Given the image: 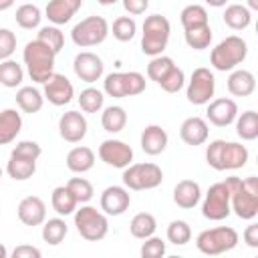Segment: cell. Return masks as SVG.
Returning a JSON list of instances; mask_svg holds the SVG:
<instances>
[{
  "instance_id": "obj_1",
  "label": "cell",
  "mask_w": 258,
  "mask_h": 258,
  "mask_svg": "<svg viewBox=\"0 0 258 258\" xmlns=\"http://www.w3.org/2000/svg\"><path fill=\"white\" fill-rule=\"evenodd\" d=\"M230 187V208L240 220H254L258 214V177H226Z\"/></svg>"
},
{
  "instance_id": "obj_2",
  "label": "cell",
  "mask_w": 258,
  "mask_h": 258,
  "mask_svg": "<svg viewBox=\"0 0 258 258\" xmlns=\"http://www.w3.org/2000/svg\"><path fill=\"white\" fill-rule=\"evenodd\" d=\"M22 58H24V64L28 69V75L34 83H44L52 73H54V58H56V52L52 48H48L44 42L40 40H30L26 42L24 46V52H22Z\"/></svg>"
},
{
  "instance_id": "obj_3",
  "label": "cell",
  "mask_w": 258,
  "mask_h": 258,
  "mask_svg": "<svg viewBox=\"0 0 258 258\" xmlns=\"http://www.w3.org/2000/svg\"><path fill=\"white\" fill-rule=\"evenodd\" d=\"M248 54V44L242 36H236V34H230L226 36L224 40H220L212 52H210V62L216 71H234L238 64L244 62Z\"/></svg>"
},
{
  "instance_id": "obj_4",
  "label": "cell",
  "mask_w": 258,
  "mask_h": 258,
  "mask_svg": "<svg viewBox=\"0 0 258 258\" xmlns=\"http://www.w3.org/2000/svg\"><path fill=\"white\" fill-rule=\"evenodd\" d=\"M169 32H171V24L165 16L161 14L147 16L143 22V32H141V52L147 56L163 54L169 42Z\"/></svg>"
},
{
  "instance_id": "obj_5",
  "label": "cell",
  "mask_w": 258,
  "mask_h": 258,
  "mask_svg": "<svg viewBox=\"0 0 258 258\" xmlns=\"http://www.w3.org/2000/svg\"><path fill=\"white\" fill-rule=\"evenodd\" d=\"M238 232L230 226H218V228H210L198 234L196 238V246L202 254L208 256H218L224 252H230L238 246Z\"/></svg>"
},
{
  "instance_id": "obj_6",
  "label": "cell",
  "mask_w": 258,
  "mask_h": 258,
  "mask_svg": "<svg viewBox=\"0 0 258 258\" xmlns=\"http://www.w3.org/2000/svg\"><path fill=\"white\" fill-rule=\"evenodd\" d=\"M75 226H77V232L81 234V238H85L89 242H99L109 232L107 214L99 212L93 206H81L79 210H75Z\"/></svg>"
},
{
  "instance_id": "obj_7",
  "label": "cell",
  "mask_w": 258,
  "mask_h": 258,
  "mask_svg": "<svg viewBox=\"0 0 258 258\" xmlns=\"http://www.w3.org/2000/svg\"><path fill=\"white\" fill-rule=\"evenodd\" d=\"M163 181V171L155 163H129L123 167V183L127 189H153L161 185Z\"/></svg>"
},
{
  "instance_id": "obj_8",
  "label": "cell",
  "mask_w": 258,
  "mask_h": 258,
  "mask_svg": "<svg viewBox=\"0 0 258 258\" xmlns=\"http://www.w3.org/2000/svg\"><path fill=\"white\" fill-rule=\"evenodd\" d=\"M107 34H109V24L103 16H87L79 24H75L71 30L73 42L81 48L101 44L107 38Z\"/></svg>"
},
{
  "instance_id": "obj_9",
  "label": "cell",
  "mask_w": 258,
  "mask_h": 258,
  "mask_svg": "<svg viewBox=\"0 0 258 258\" xmlns=\"http://www.w3.org/2000/svg\"><path fill=\"white\" fill-rule=\"evenodd\" d=\"M232 212L230 208V187L226 181H218L214 185H210V189L206 191L204 204H202V216L212 220V222H220L224 218H228Z\"/></svg>"
},
{
  "instance_id": "obj_10",
  "label": "cell",
  "mask_w": 258,
  "mask_h": 258,
  "mask_svg": "<svg viewBox=\"0 0 258 258\" xmlns=\"http://www.w3.org/2000/svg\"><path fill=\"white\" fill-rule=\"evenodd\" d=\"M216 91V79L214 73L206 67H198L191 73V79L187 83L185 97L191 105H208Z\"/></svg>"
},
{
  "instance_id": "obj_11",
  "label": "cell",
  "mask_w": 258,
  "mask_h": 258,
  "mask_svg": "<svg viewBox=\"0 0 258 258\" xmlns=\"http://www.w3.org/2000/svg\"><path fill=\"white\" fill-rule=\"evenodd\" d=\"M44 99L48 103H52L54 107H62V105H69L75 97V89H73V83L60 75V73H52L44 83Z\"/></svg>"
},
{
  "instance_id": "obj_12",
  "label": "cell",
  "mask_w": 258,
  "mask_h": 258,
  "mask_svg": "<svg viewBox=\"0 0 258 258\" xmlns=\"http://www.w3.org/2000/svg\"><path fill=\"white\" fill-rule=\"evenodd\" d=\"M99 157L111 167H127L133 161V149L121 139H105L99 145Z\"/></svg>"
},
{
  "instance_id": "obj_13",
  "label": "cell",
  "mask_w": 258,
  "mask_h": 258,
  "mask_svg": "<svg viewBox=\"0 0 258 258\" xmlns=\"http://www.w3.org/2000/svg\"><path fill=\"white\" fill-rule=\"evenodd\" d=\"M206 117L212 125L216 127H228L236 121L238 117V105L234 99L230 97H220V99H214L208 103V109H206Z\"/></svg>"
},
{
  "instance_id": "obj_14",
  "label": "cell",
  "mask_w": 258,
  "mask_h": 258,
  "mask_svg": "<svg viewBox=\"0 0 258 258\" xmlns=\"http://www.w3.org/2000/svg\"><path fill=\"white\" fill-rule=\"evenodd\" d=\"M73 69H75V75H77L81 81H85V83H95V81H99V79L103 77L105 64H103V60H101L99 54L85 50V52H79V54L75 56Z\"/></svg>"
},
{
  "instance_id": "obj_15",
  "label": "cell",
  "mask_w": 258,
  "mask_h": 258,
  "mask_svg": "<svg viewBox=\"0 0 258 258\" xmlns=\"http://www.w3.org/2000/svg\"><path fill=\"white\" fill-rule=\"evenodd\" d=\"M87 119L79 111H67L58 119V133L69 143H79L87 135Z\"/></svg>"
},
{
  "instance_id": "obj_16",
  "label": "cell",
  "mask_w": 258,
  "mask_h": 258,
  "mask_svg": "<svg viewBox=\"0 0 258 258\" xmlns=\"http://www.w3.org/2000/svg\"><path fill=\"white\" fill-rule=\"evenodd\" d=\"M131 196L121 185H109L101 194V210L107 216H121L129 210Z\"/></svg>"
},
{
  "instance_id": "obj_17",
  "label": "cell",
  "mask_w": 258,
  "mask_h": 258,
  "mask_svg": "<svg viewBox=\"0 0 258 258\" xmlns=\"http://www.w3.org/2000/svg\"><path fill=\"white\" fill-rule=\"evenodd\" d=\"M18 220L24 226H40L46 220V206L38 196H26L18 204Z\"/></svg>"
},
{
  "instance_id": "obj_18",
  "label": "cell",
  "mask_w": 258,
  "mask_h": 258,
  "mask_svg": "<svg viewBox=\"0 0 258 258\" xmlns=\"http://www.w3.org/2000/svg\"><path fill=\"white\" fill-rule=\"evenodd\" d=\"M81 4H83V0H48L44 14H46L48 22H52L54 26H60V24H67L77 14Z\"/></svg>"
},
{
  "instance_id": "obj_19",
  "label": "cell",
  "mask_w": 258,
  "mask_h": 258,
  "mask_svg": "<svg viewBox=\"0 0 258 258\" xmlns=\"http://www.w3.org/2000/svg\"><path fill=\"white\" fill-rule=\"evenodd\" d=\"M208 135H210V127H208V121L202 117H187L179 127L181 141L187 145H194V147L206 143Z\"/></svg>"
},
{
  "instance_id": "obj_20",
  "label": "cell",
  "mask_w": 258,
  "mask_h": 258,
  "mask_svg": "<svg viewBox=\"0 0 258 258\" xmlns=\"http://www.w3.org/2000/svg\"><path fill=\"white\" fill-rule=\"evenodd\" d=\"M200 200H202V187L194 179H181L173 187V202L183 210L196 208L200 204Z\"/></svg>"
},
{
  "instance_id": "obj_21",
  "label": "cell",
  "mask_w": 258,
  "mask_h": 258,
  "mask_svg": "<svg viewBox=\"0 0 258 258\" xmlns=\"http://www.w3.org/2000/svg\"><path fill=\"white\" fill-rule=\"evenodd\" d=\"M167 133L161 125H147L141 131V149L147 155H159L165 147H167Z\"/></svg>"
},
{
  "instance_id": "obj_22",
  "label": "cell",
  "mask_w": 258,
  "mask_h": 258,
  "mask_svg": "<svg viewBox=\"0 0 258 258\" xmlns=\"http://www.w3.org/2000/svg\"><path fill=\"white\" fill-rule=\"evenodd\" d=\"M226 85H228L230 95H234V97H250L254 93V89H256V77L246 69H238V71L230 73Z\"/></svg>"
},
{
  "instance_id": "obj_23",
  "label": "cell",
  "mask_w": 258,
  "mask_h": 258,
  "mask_svg": "<svg viewBox=\"0 0 258 258\" xmlns=\"http://www.w3.org/2000/svg\"><path fill=\"white\" fill-rule=\"evenodd\" d=\"M22 129V117L16 109H4L0 113V145L12 143Z\"/></svg>"
},
{
  "instance_id": "obj_24",
  "label": "cell",
  "mask_w": 258,
  "mask_h": 258,
  "mask_svg": "<svg viewBox=\"0 0 258 258\" xmlns=\"http://www.w3.org/2000/svg\"><path fill=\"white\" fill-rule=\"evenodd\" d=\"M248 149L242 143L236 141H224V149H222V167L224 169H240L246 165L248 161Z\"/></svg>"
},
{
  "instance_id": "obj_25",
  "label": "cell",
  "mask_w": 258,
  "mask_h": 258,
  "mask_svg": "<svg viewBox=\"0 0 258 258\" xmlns=\"http://www.w3.org/2000/svg\"><path fill=\"white\" fill-rule=\"evenodd\" d=\"M93 165H95V153L85 145L73 147L67 153V167L73 173H87L89 169H93Z\"/></svg>"
},
{
  "instance_id": "obj_26",
  "label": "cell",
  "mask_w": 258,
  "mask_h": 258,
  "mask_svg": "<svg viewBox=\"0 0 258 258\" xmlns=\"http://www.w3.org/2000/svg\"><path fill=\"white\" fill-rule=\"evenodd\" d=\"M222 18H224V24L228 28H232V30H244L252 22V12L244 4H230V6H226Z\"/></svg>"
},
{
  "instance_id": "obj_27",
  "label": "cell",
  "mask_w": 258,
  "mask_h": 258,
  "mask_svg": "<svg viewBox=\"0 0 258 258\" xmlns=\"http://www.w3.org/2000/svg\"><path fill=\"white\" fill-rule=\"evenodd\" d=\"M50 204H52V210L58 214V216H69V214H75L79 202L77 198L73 196V191L67 187V185H58L52 189L50 194Z\"/></svg>"
},
{
  "instance_id": "obj_28",
  "label": "cell",
  "mask_w": 258,
  "mask_h": 258,
  "mask_svg": "<svg viewBox=\"0 0 258 258\" xmlns=\"http://www.w3.org/2000/svg\"><path fill=\"white\" fill-rule=\"evenodd\" d=\"M44 95L36 87H20L16 91V105L24 113H38L42 109Z\"/></svg>"
},
{
  "instance_id": "obj_29",
  "label": "cell",
  "mask_w": 258,
  "mask_h": 258,
  "mask_svg": "<svg viewBox=\"0 0 258 258\" xmlns=\"http://www.w3.org/2000/svg\"><path fill=\"white\" fill-rule=\"evenodd\" d=\"M155 228H157V222H155V216L149 214V212H139L133 216L131 224H129V232L133 238H139V240H145L149 236L155 234Z\"/></svg>"
},
{
  "instance_id": "obj_30",
  "label": "cell",
  "mask_w": 258,
  "mask_h": 258,
  "mask_svg": "<svg viewBox=\"0 0 258 258\" xmlns=\"http://www.w3.org/2000/svg\"><path fill=\"white\" fill-rule=\"evenodd\" d=\"M236 133L244 141H254L258 137V113L256 111H244L236 117Z\"/></svg>"
},
{
  "instance_id": "obj_31",
  "label": "cell",
  "mask_w": 258,
  "mask_h": 258,
  "mask_svg": "<svg viewBox=\"0 0 258 258\" xmlns=\"http://www.w3.org/2000/svg\"><path fill=\"white\" fill-rule=\"evenodd\" d=\"M6 171L12 179L16 181H24L28 177L34 175L36 171V161L34 159H26V157H18V155H10V161L6 165Z\"/></svg>"
},
{
  "instance_id": "obj_32",
  "label": "cell",
  "mask_w": 258,
  "mask_h": 258,
  "mask_svg": "<svg viewBox=\"0 0 258 258\" xmlns=\"http://www.w3.org/2000/svg\"><path fill=\"white\" fill-rule=\"evenodd\" d=\"M127 123V113L119 105H111L101 115V125L107 133H119Z\"/></svg>"
},
{
  "instance_id": "obj_33",
  "label": "cell",
  "mask_w": 258,
  "mask_h": 258,
  "mask_svg": "<svg viewBox=\"0 0 258 258\" xmlns=\"http://www.w3.org/2000/svg\"><path fill=\"white\" fill-rule=\"evenodd\" d=\"M22 79H24V71L16 60L12 58L0 60V85L8 89H16L22 83Z\"/></svg>"
},
{
  "instance_id": "obj_34",
  "label": "cell",
  "mask_w": 258,
  "mask_h": 258,
  "mask_svg": "<svg viewBox=\"0 0 258 258\" xmlns=\"http://www.w3.org/2000/svg\"><path fill=\"white\" fill-rule=\"evenodd\" d=\"M69 232V226L62 218H50L42 226V240L50 246H58Z\"/></svg>"
},
{
  "instance_id": "obj_35",
  "label": "cell",
  "mask_w": 258,
  "mask_h": 258,
  "mask_svg": "<svg viewBox=\"0 0 258 258\" xmlns=\"http://www.w3.org/2000/svg\"><path fill=\"white\" fill-rule=\"evenodd\" d=\"M179 22H181L183 30L204 26V24H208V10L200 4H189L179 12Z\"/></svg>"
},
{
  "instance_id": "obj_36",
  "label": "cell",
  "mask_w": 258,
  "mask_h": 258,
  "mask_svg": "<svg viewBox=\"0 0 258 258\" xmlns=\"http://www.w3.org/2000/svg\"><path fill=\"white\" fill-rule=\"evenodd\" d=\"M40 20H42V12L36 4H22L16 8V24L20 28L32 30L40 24Z\"/></svg>"
},
{
  "instance_id": "obj_37",
  "label": "cell",
  "mask_w": 258,
  "mask_h": 258,
  "mask_svg": "<svg viewBox=\"0 0 258 258\" xmlns=\"http://www.w3.org/2000/svg\"><path fill=\"white\" fill-rule=\"evenodd\" d=\"M183 36H185V42H187L189 48H194V50H204V48H208L210 42H212V28H210V24L196 26V28L185 30Z\"/></svg>"
},
{
  "instance_id": "obj_38",
  "label": "cell",
  "mask_w": 258,
  "mask_h": 258,
  "mask_svg": "<svg viewBox=\"0 0 258 258\" xmlns=\"http://www.w3.org/2000/svg\"><path fill=\"white\" fill-rule=\"evenodd\" d=\"M103 103H105V97L95 87H87L79 95V105L85 113H99L103 109Z\"/></svg>"
},
{
  "instance_id": "obj_39",
  "label": "cell",
  "mask_w": 258,
  "mask_h": 258,
  "mask_svg": "<svg viewBox=\"0 0 258 258\" xmlns=\"http://www.w3.org/2000/svg\"><path fill=\"white\" fill-rule=\"evenodd\" d=\"M111 32L119 42H129L137 32V24L131 16H119V18L113 20Z\"/></svg>"
},
{
  "instance_id": "obj_40",
  "label": "cell",
  "mask_w": 258,
  "mask_h": 258,
  "mask_svg": "<svg viewBox=\"0 0 258 258\" xmlns=\"http://www.w3.org/2000/svg\"><path fill=\"white\" fill-rule=\"evenodd\" d=\"M167 240L175 246H183L191 240V228L185 220H173L167 226Z\"/></svg>"
},
{
  "instance_id": "obj_41",
  "label": "cell",
  "mask_w": 258,
  "mask_h": 258,
  "mask_svg": "<svg viewBox=\"0 0 258 258\" xmlns=\"http://www.w3.org/2000/svg\"><path fill=\"white\" fill-rule=\"evenodd\" d=\"M36 40H40V42H44L48 48H52L56 54L60 52V48L64 46V34L60 32V28L58 26H42L40 30H38V36H36Z\"/></svg>"
},
{
  "instance_id": "obj_42",
  "label": "cell",
  "mask_w": 258,
  "mask_h": 258,
  "mask_svg": "<svg viewBox=\"0 0 258 258\" xmlns=\"http://www.w3.org/2000/svg\"><path fill=\"white\" fill-rule=\"evenodd\" d=\"M173 64H175V62H173L171 56H165V54L151 56V60H149V64H147V77H149L151 81L159 83V81L167 75V71H169Z\"/></svg>"
},
{
  "instance_id": "obj_43",
  "label": "cell",
  "mask_w": 258,
  "mask_h": 258,
  "mask_svg": "<svg viewBox=\"0 0 258 258\" xmlns=\"http://www.w3.org/2000/svg\"><path fill=\"white\" fill-rule=\"evenodd\" d=\"M67 187L73 191V196L77 198L79 204H87L93 198V194H95L93 183L89 179H85V177H71L69 183H67Z\"/></svg>"
},
{
  "instance_id": "obj_44",
  "label": "cell",
  "mask_w": 258,
  "mask_h": 258,
  "mask_svg": "<svg viewBox=\"0 0 258 258\" xmlns=\"http://www.w3.org/2000/svg\"><path fill=\"white\" fill-rule=\"evenodd\" d=\"M183 83H185V75H183V71L177 67V64H173L169 71H167V75L157 83L165 93H177L181 87H183Z\"/></svg>"
},
{
  "instance_id": "obj_45",
  "label": "cell",
  "mask_w": 258,
  "mask_h": 258,
  "mask_svg": "<svg viewBox=\"0 0 258 258\" xmlns=\"http://www.w3.org/2000/svg\"><path fill=\"white\" fill-rule=\"evenodd\" d=\"M103 89L113 99H123L125 95V75L123 73H111L103 81Z\"/></svg>"
},
{
  "instance_id": "obj_46",
  "label": "cell",
  "mask_w": 258,
  "mask_h": 258,
  "mask_svg": "<svg viewBox=\"0 0 258 258\" xmlns=\"http://www.w3.org/2000/svg\"><path fill=\"white\" fill-rule=\"evenodd\" d=\"M10 155H18V157H26V159H34V161H36V159L42 155V147H40L36 141L24 139V141H18V143L14 145V149H12Z\"/></svg>"
},
{
  "instance_id": "obj_47",
  "label": "cell",
  "mask_w": 258,
  "mask_h": 258,
  "mask_svg": "<svg viewBox=\"0 0 258 258\" xmlns=\"http://www.w3.org/2000/svg\"><path fill=\"white\" fill-rule=\"evenodd\" d=\"M222 149H224V139H214L206 147V161L216 171H224V167H222Z\"/></svg>"
},
{
  "instance_id": "obj_48",
  "label": "cell",
  "mask_w": 258,
  "mask_h": 258,
  "mask_svg": "<svg viewBox=\"0 0 258 258\" xmlns=\"http://www.w3.org/2000/svg\"><path fill=\"white\" fill-rule=\"evenodd\" d=\"M123 75H125V95L127 97H135V95L145 91V77L141 73L129 71V73H123Z\"/></svg>"
},
{
  "instance_id": "obj_49",
  "label": "cell",
  "mask_w": 258,
  "mask_h": 258,
  "mask_svg": "<svg viewBox=\"0 0 258 258\" xmlns=\"http://www.w3.org/2000/svg\"><path fill=\"white\" fill-rule=\"evenodd\" d=\"M165 254V242L157 236H149L145 238L143 246H141V256L143 258H161Z\"/></svg>"
},
{
  "instance_id": "obj_50",
  "label": "cell",
  "mask_w": 258,
  "mask_h": 258,
  "mask_svg": "<svg viewBox=\"0 0 258 258\" xmlns=\"http://www.w3.org/2000/svg\"><path fill=\"white\" fill-rule=\"evenodd\" d=\"M16 50V34L10 28H0V60H6Z\"/></svg>"
},
{
  "instance_id": "obj_51",
  "label": "cell",
  "mask_w": 258,
  "mask_h": 258,
  "mask_svg": "<svg viewBox=\"0 0 258 258\" xmlns=\"http://www.w3.org/2000/svg\"><path fill=\"white\" fill-rule=\"evenodd\" d=\"M12 258H40V250L28 244H20L12 250Z\"/></svg>"
},
{
  "instance_id": "obj_52",
  "label": "cell",
  "mask_w": 258,
  "mask_h": 258,
  "mask_svg": "<svg viewBox=\"0 0 258 258\" xmlns=\"http://www.w3.org/2000/svg\"><path fill=\"white\" fill-rule=\"evenodd\" d=\"M123 2V8H125V12H129V14H143L145 10H147V6H149V0H121Z\"/></svg>"
},
{
  "instance_id": "obj_53",
  "label": "cell",
  "mask_w": 258,
  "mask_h": 258,
  "mask_svg": "<svg viewBox=\"0 0 258 258\" xmlns=\"http://www.w3.org/2000/svg\"><path fill=\"white\" fill-rule=\"evenodd\" d=\"M242 238H244L246 246H250V248H258V224L252 222L250 226H246Z\"/></svg>"
},
{
  "instance_id": "obj_54",
  "label": "cell",
  "mask_w": 258,
  "mask_h": 258,
  "mask_svg": "<svg viewBox=\"0 0 258 258\" xmlns=\"http://www.w3.org/2000/svg\"><path fill=\"white\" fill-rule=\"evenodd\" d=\"M226 2L228 0H206V4L208 6H214V8H222V6H226Z\"/></svg>"
},
{
  "instance_id": "obj_55",
  "label": "cell",
  "mask_w": 258,
  "mask_h": 258,
  "mask_svg": "<svg viewBox=\"0 0 258 258\" xmlns=\"http://www.w3.org/2000/svg\"><path fill=\"white\" fill-rule=\"evenodd\" d=\"M14 2H16V0H0V12H4V10H8V8H12V6H14Z\"/></svg>"
},
{
  "instance_id": "obj_56",
  "label": "cell",
  "mask_w": 258,
  "mask_h": 258,
  "mask_svg": "<svg viewBox=\"0 0 258 258\" xmlns=\"http://www.w3.org/2000/svg\"><path fill=\"white\" fill-rule=\"evenodd\" d=\"M246 8L252 12V10H258V0H246Z\"/></svg>"
},
{
  "instance_id": "obj_57",
  "label": "cell",
  "mask_w": 258,
  "mask_h": 258,
  "mask_svg": "<svg viewBox=\"0 0 258 258\" xmlns=\"http://www.w3.org/2000/svg\"><path fill=\"white\" fill-rule=\"evenodd\" d=\"M99 4H103V6H111V4H115L117 0H97Z\"/></svg>"
},
{
  "instance_id": "obj_58",
  "label": "cell",
  "mask_w": 258,
  "mask_h": 258,
  "mask_svg": "<svg viewBox=\"0 0 258 258\" xmlns=\"http://www.w3.org/2000/svg\"><path fill=\"white\" fill-rule=\"evenodd\" d=\"M6 256H8V250H6V248L0 244V258H6Z\"/></svg>"
},
{
  "instance_id": "obj_59",
  "label": "cell",
  "mask_w": 258,
  "mask_h": 258,
  "mask_svg": "<svg viewBox=\"0 0 258 258\" xmlns=\"http://www.w3.org/2000/svg\"><path fill=\"white\" fill-rule=\"evenodd\" d=\"M0 177H2V167H0Z\"/></svg>"
}]
</instances>
